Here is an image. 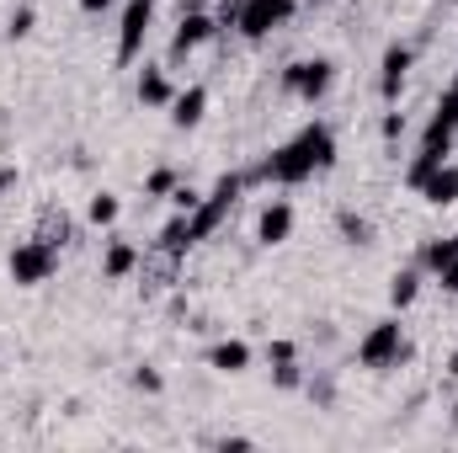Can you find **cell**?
<instances>
[{
  "mask_svg": "<svg viewBox=\"0 0 458 453\" xmlns=\"http://www.w3.org/2000/svg\"><path fill=\"white\" fill-rule=\"evenodd\" d=\"M411 70H416V48H411V43H389V48H384V64H378V97H384V102H400Z\"/></svg>",
  "mask_w": 458,
  "mask_h": 453,
  "instance_id": "obj_10",
  "label": "cell"
},
{
  "mask_svg": "<svg viewBox=\"0 0 458 453\" xmlns=\"http://www.w3.org/2000/svg\"><path fill=\"white\" fill-rule=\"evenodd\" d=\"M171 209H176V214H192V209H198V192H192L187 182H176V192H171Z\"/></svg>",
  "mask_w": 458,
  "mask_h": 453,
  "instance_id": "obj_27",
  "label": "cell"
},
{
  "mask_svg": "<svg viewBox=\"0 0 458 453\" xmlns=\"http://www.w3.org/2000/svg\"><path fill=\"white\" fill-rule=\"evenodd\" d=\"M336 225H342V235L352 240V245H368V240H373V225H368V219H357L352 209H342V214H336Z\"/></svg>",
  "mask_w": 458,
  "mask_h": 453,
  "instance_id": "obj_23",
  "label": "cell"
},
{
  "mask_svg": "<svg viewBox=\"0 0 458 453\" xmlns=\"http://www.w3.org/2000/svg\"><path fill=\"white\" fill-rule=\"evenodd\" d=\"M331 166H336V133H331V123H304L288 144H277L267 160H256V171H245V182L293 187V182H310V176H320Z\"/></svg>",
  "mask_w": 458,
  "mask_h": 453,
  "instance_id": "obj_1",
  "label": "cell"
},
{
  "mask_svg": "<svg viewBox=\"0 0 458 453\" xmlns=\"http://www.w3.org/2000/svg\"><path fill=\"white\" fill-rule=\"evenodd\" d=\"M176 166H160V171H149V182H144V198H171L176 192Z\"/></svg>",
  "mask_w": 458,
  "mask_h": 453,
  "instance_id": "obj_22",
  "label": "cell"
},
{
  "mask_svg": "<svg viewBox=\"0 0 458 453\" xmlns=\"http://www.w3.org/2000/svg\"><path fill=\"white\" fill-rule=\"evenodd\" d=\"M149 21H155V0H128L123 5V21H117V64H133L144 54Z\"/></svg>",
  "mask_w": 458,
  "mask_h": 453,
  "instance_id": "obj_7",
  "label": "cell"
},
{
  "mask_svg": "<svg viewBox=\"0 0 458 453\" xmlns=\"http://www.w3.org/2000/svg\"><path fill=\"white\" fill-rule=\"evenodd\" d=\"M240 192H245V171H225L219 182H214V192L208 198H198V209L187 214V245H198V240H208L214 229L229 219V209L240 203Z\"/></svg>",
  "mask_w": 458,
  "mask_h": 453,
  "instance_id": "obj_2",
  "label": "cell"
},
{
  "mask_svg": "<svg viewBox=\"0 0 458 453\" xmlns=\"http://www.w3.org/2000/svg\"><path fill=\"white\" fill-rule=\"evenodd\" d=\"M443 160H448L443 150H421V155H416V160L405 166V187H421V182H427V176H432V171H437Z\"/></svg>",
  "mask_w": 458,
  "mask_h": 453,
  "instance_id": "obj_19",
  "label": "cell"
},
{
  "mask_svg": "<svg viewBox=\"0 0 458 453\" xmlns=\"http://www.w3.org/2000/svg\"><path fill=\"white\" fill-rule=\"evenodd\" d=\"M293 11H299V0H245V5H240L234 32H240L245 43H267L277 27H288V21H293Z\"/></svg>",
  "mask_w": 458,
  "mask_h": 453,
  "instance_id": "obj_5",
  "label": "cell"
},
{
  "mask_svg": "<svg viewBox=\"0 0 458 453\" xmlns=\"http://www.w3.org/2000/svg\"><path fill=\"white\" fill-rule=\"evenodd\" d=\"M11 187H16V166H0V198H5Z\"/></svg>",
  "mask_w": 458,
  "mask_h": 453,
  "instance_id": "obj_33",
  "label": "cell"
},
{
  "mask_svg": "<svg viewBox=\"0 0 458 453\" xmlns=\"http://www.w3.org/2000/svg\"><path fill=\"white\" fill-rule=\"evenodd\" d=\"M208 368H219V373H245V368H250V346H245V341H214V346H208Z\"/></svg>",
  "mask_w": 458,
  "mask_h": 453,
  "instance_id": "obj_16",
  "label": "cell"
},
{
  "mask_svg": "<svg viewBox=\"0 0 458 453\" xmlns=\"http://www.w3.org/2000/svg\"><path fill=\"white\" fill-rule=\"evenodd\" d=\"M411 357V341L400 331V321H378L368 337L357 341V363L362 368H394V363H405Z\"/></svg>",
  "mask_w": 458,
  "mask_h": 453,
  "instance_id": "obj_6",
  "label": "cell"
},
{
  "mask_svg": "<svg viewBox=\"0 0 458 453\" xmlns=\"http://www.w3.org/2000/svg\"><path fill=\"white\" fill-rule=\"evenodd\" d=\"M454 5H458V0H454Z\"/></svg>",
  "mask_w": 458,
  "mask_h": 453,
  "instance_id": "obj_38",
  "label": "cell"
},
{
  "mask_svg": "<svg viewBox=\"0 0 458 453\" xmlns=\"http://www.w3.org/2000/svg\"><path fill=\"white\" fill-rule=\"evenodd\" d=\"M5 32H11V38H27V32H32V5H21V11H11V21H5Z\"/></svg>",
  "mask_w": 458,
  "mask_h": 453,
  "instance_id": "obj_26",
  "label": "cell"
},
{
  "mask_svg": "<svg viewBox=\"0 0 458 453\" xmlns=\"http://www.w3.org/2000/svg\"><path fill=\"white\" fill-rule=\"evenodd\" d=\"M272 379H277V389H299V384H304V373H299V363H293V357H288V363H277V368H272Z\"/></svg>",
  "mask_w": 458,
  "mask_h": 453,
  "instance_id": "obj_24",
  "label": "cell"
},
{
  "mask_svg": "<svg viewBox=\"0 0 458 453\" xmlns=\"http://www.w3.org/2000/svg\"><path fill=\"white\" fill-rule=\"evenodd\" d=\"M171 97H176L171 75L155 70V64H144V70H139V102H144V107H171Z\"/></svg>",
  "mask_w": 458,
  "mask_h": 453,
  "instance_id": "obj_14",
  "label": "cell"
},
{
  "mask_svg": "<svg viewBox=\"0 0 458 453\" xmlns=\"http://www.w3.org/2000/svg\"><path fill=\"white\" fill-rule=\"evenodd\" d=\"M310 5H320V0H310Z\"/></svg>",
  "mask_w": 458,
  "mask_h": 453,
  "instance_id": "obj_37",
  "label": "cell"
},
{
  "mask_svg": "<svg viewBox=\"0 0 458 453\" xmlns=\"http://www.w3.org/2000/svg\"><path fill=\"white\" fill-rule=\"evenodd\" d=\"M405 133V113H389L384 117V139H400Z\"/></svg>",
  "mask_w": 458,
  "mask_h": 453,
  "instance_id": "obj_30",
  "label": "cell"
},
{
  "mask_svg": "<svg viewBox=\"0 0 458 453\" xmlns=\"http://www.w3.org/2000/svg\"><path fill=\"white\" fill-rule=\"evenodd\" d=\"M283 86L299 97V102H326L331 97V86H336V64L326 59V54H315V59H293L288 70H283Z\"/></svg>",
  "mask_w": 458,
  "mask_h": 453,
  "instance_id": "obj_4",
  "label": "cell"
},
{
  "mask_svg": "<svg viewBox=\"0 0 458 453\" xmlns=\"http://www.w3.org/2000/svg\"><path fill=\"white\" fill-rule=\"evenodd\" d=\"M81 11L86 16H102V11H113V0H81Z\"/></svg>",
  "mask_w": 458,
  "mask_h": 453,
  "instance_id": "obj_32",
  "label": "cell"
},
{
  "mask_svg": "<svg viewBox=\"0 0 458 453\" xmlns=\"http://www.w3.org/2000/svg\"><path fill=\"white\" fill-rule=\"evenodd\" d=\"M454 245H458V235H448V240H427V245H421V267H427V272H443L448 256H454Z\"/></svg>",
  "mask_w": 458,
  "mask_h": 453,
  "instance_id": "obj_21",
  "label": "cell"
},
{
  "mask_svg": "<svg viewBox=\"0 0 458 453\" xmlns=\"http://www.w3.org/2000/svg\"><path fill=\"white\" fill-rule=\"evenodd\" d=\"M5 272H11L16 288H38V283H48V278L59 272V251H54L48 240H38V235H32V240H16Z\"/></svg>",
  "mask_w": 458,
  "mask_h": 453,
  "instance_id": "obj_3",
  "label": "cell"
},
{
  "mask_svg": "<svg viewBox=\"0 0 458 453\" xmlns=\"http://www.w3.org/2000/svg\"><path fill=\"white\" fill-rule=\"evenodd\" d=\"M139 245H128V240H107V256H102V278H128V272H139Z\"/></svg>",
  "mask_w": 458,
  "mask_h": 453,
  "instance_id": "obj_15",
  "label": "cell"
},
{
  "mask_svg": "<svg viewBox=\"0 0 458 453\" xmlns=\"http://www.w3.org/2000/svg\"><path fill=\"white\" fill-rule=\"evenodd\" d=\"M38 240H48L54 251H64V245L75 240V225H70L64 214H54V209H48V214H43V225H38Z\"/></svg>",
  "mask_w": 458,
  "mask_h": 453,
  "instance_id": "obj_18",
  "label": "cell"
},
{
  "mask_svg": "<svg viewBox=\"0 0 458 453\" xmlns=\"http://www.w3.org/2000/svg\"><path fill=\"white\" fill-rule=\"evenodd\" d=\"M133 389H144V395H160V373H155V368H133Z\"/></svg>",
  "mask_w": 458,
  "mask_h": 453,
  "instance_id": "obj_28",
  "label": "cell"
},
{
  "mask_svg": "<svg viewBox=\"0 0 458 453\" xmlns=\"http://www.w3.org/2000/svg\"><path fill=\"white\" fill-rule=\"evenodd\" d=\"M240 5H245V0H219V5H214V21H219V32H234V21H240Z\"/></svg>",
  "mask_w": 458,
  "mask_h": 453,
  "instance_id": "obj_25",
  "label": "cell"
},
{
  "mask_svg": "<svg viewBox=\"0 0 458 453\" xmlns=\"http://www.w3.org/2000/svg\"><path fill=\"white\" fill-rule=\"evenodd\" d=\"M416 192H421L432 209H448V203H458V166H454V160H443V166H437V171H432Z\"/></svg>",
  "mask_w": 458,
  "mask_h": 453,
  "instance_id": "obj_12",
  "label": "cell"
},
{
  "mask_svg": "<svg viewBox=\"0 0 458 453\" xmlns=\"http://www.w3.org/2000/svg\"><path fill=\"white\" fill-rule=\"evenodd\" d=\"M437 283H443L448 294H458V245H454V256H448V267L437 272Z\"/></svg>",
  "mask_w": 458,
  "mask_h": 453,
  "instance_id": "obj_29",
  "label": "cell"
},
{
  "mask_svg": "<svg viewBox=\"0 0 458 453\" xmlns=\"http://www.w3.org/2000/svg\"><path fill=\"white\" fill-rule=\"evenodd\" d=\"M448 373H454V379H458V352H454V357H448Z\"/></svg>",
  "mask_w": 458,
  "mask_h": 453,
  "instance_id": "obj_35",
  "label": "cell"
},
{
  "mask_svg": "<svg viewBox=\"0 0 458 453\" xmlns=\"http://www.w3.org/2000/svg\"><path fill=\"white\" fill-rule=\"evenodd\" d=\"M454 427H458V400H454Z\"/></svg>",
  "mask_w": 458,
  "mask_h": 453,
  "instance_id": "obj_36",
  "label": "cell"
},
{
  "mask_svg": "<svg viewBox=\"0 0 458 453\" xmlns=\"http://www.w3.org/2000/svg\"><path fill=\"white\" fill-rule=\"evenodd\" d=\"M454 139H458V75L448 81V91L437 97V107H432V117H427L421 150H443V155H454Z\"/></svg>",
  "mask_w": 458,
  "mask_h": 453,
  "instance_id": "obj_8",
  "label": "cell"
},
{
  "mask_svg": "<svg viewBox=\"0 0 458 453\" xmlns=\"http://www.w3.org/2000/svg\"><path fill=\"white\" fill-rule=\"evenodd\" d=\"M293 235V203L288 198H272L267 209H261V219H256V240L261 245H283Z\"/></svg>",
  "mask_w": 458,
  "mask_h": 453,
  "instance_id": "obj_11",
  "label": "cell"
},
{
  "mask_svg": "<svg viewBox=\"0 0 458 453\" xmlns=\"http://www.w3.org/2000/svg\"><path fill=\"white\" fill-rule=\"evenodd\" d=\"M203 113H208V86H187V91L171 97V123L176 128H198Z\"/></svg>",
  "mask_w": 458,
  "mask_h": 453,
  "instance_id": "obj_13",
  "label": "cell"
},
{
  "mask_svg": "<svg viewBox=\"0 0 458 453\" xmlns=\"http://www.w3.org/2000/svg\"><path fill=\"white\" fill-rule=\"evenodd\" d=\"M267 357H272V363H288V357H293V341H272Z\"/></svg>",
  "mask_w": 458,
  "mask_h": 453,
  "instance_id": "obj_31",
  "label": "cell"
},
{
  "mask_svg": "<svg viewBox=\"0 0 458 453\" xmlns=\"http://www.w3.org/2000/svg\"><path fill=\"white\" fill-rule=\"evenodd\" d=\"M182 11H208V0H182Z\"/></svg>",
  "mask_w": 458,
  "mask_h": 453,
  "instance_id": "obj_34",
  "label": "cell"
},
{
  "mask_svg": "<svg viewBox=\"0 0 458 453\" xmlns=\"http://www.w3.org/2000/svg\"><path fill=\"white\" fill-rule=\"evenodd\" d=\"M117 214H123V203H117L113 192H97V198H91V209H86V219H91L97 229L117 225Z\"/></svg>",
  "mask_w": 458,
  "mask_h": 453,
  "instance_id": "obj_20",
  "label": "cell"
},
{
  "mask_svg": "<svg viewBox=\"0 0 458 453\" xmlns=\"http://www.w3.org/2000/svg\"><path fill=\"white\" fill-rule=\"evenodd\" d=\"M214 38H219L214 11H182V16H176V32H171V64H182L187 54H198V48L214 43Z\"/></svg>",
  "mask_w": 458,
  "mask_h": 453,
  "instance_id": "obj_9",
  "label": "cell"
},
{
  "mask_svg": "<svg viewBox=\"0 0 458 453\" xmlns=\"http://www.w3.org/2000/svg\"><path fill=\"white\" fill-rule=\"evenodd\" d=\"M416 294H421V267H400V272L389 278V304H394V310H411Z\"/></svg>",
  "mask_w": 458,
  "mask_h": 453,
  "instance_id": "obj_17",
  "label": "cell"
}]
</instances>
